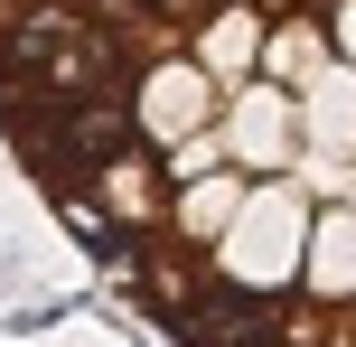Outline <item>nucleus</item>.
Wrapping results in <instances>:
<instances>
[{
  "label": "nucleus",
  "mask_w": 356,
  "mask_h": 347,
  "mask_svg": "<svg viewBox=\"0 0 356 347\" xmlns=\"http://www.w3.org/2000/svg\"><path fill=\"white\" fill-rule=\"evenodd\" d=\"M104 197L122 207V216H150V207H160V179H150V169H141V160H131V150H122V160L104 169Z\"/></svg>",
  "instance_id": "nucleus-1"
},
{
  "label": "nucleus",
  "mask_w": 356,
  "mask_h": 347,
  "mask_svg": "<svg viewBox=\"0 0 356 347\" xmlns=\"http://www.w3.org/2000/svg\"><path fill=\"white\" fill-rule=\"evenodd\" d=\"M309 66H319V29H282L263 47V75H282V85H309Z\"/></svg>",
  "instance_id": "nucleus-2"
}]
</instances>
